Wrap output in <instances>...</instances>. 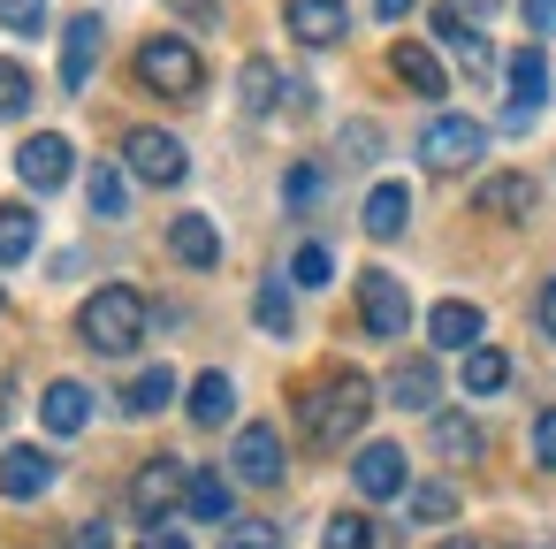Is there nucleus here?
Listing matches in <instances>:
<instances>
[{
    "label": "nucleus",
    "instance_id": "obj_18",
    "mask_svg": "<svg viewBox=\"0 0 556 549\" xmlns=\"http://www.w3.org/2000/svg\"><path fill=\"white\" fill-rule=\"evenodd\" d=\"M168 252H176L184 267H222V237H214L206 214H176V222H168Z\"/></svg>",
    "mask_w": 556,
    "mask_h": 549
},
{
    "label": "nucleus",
    "instance_id": "obj_17",
    "mask_svg": "<svg viewBox=\"0 0 556 549\" xmlns=\"http://www.w3.org/2000/svg\"><path fill=\"white\" fill-rule=\"evenodd\" d=\"M533 207H541V191H533V176H518V169H503V176L480 184V214H495V222H526Z\"/></svg>",
    "mask_w": 556,
    "mask_h": 549
},
{
    "label": "nucleus",
    "instance_id": "obj_35",
    "mask_svg": "<svg viewBox=\"0 0 556 549\" xmlns=\"http://www.w3.org/2000/svg\"><path fill=\"white\" fill-rule=\"evenodd\" d=\"M328 549H374V526H366L358 511H336V519H328Z\"/></svg>",
    "mask_w": 556,
    "mask_h": 549
},
{
    "label": "nucleus",
    "instance_id": "obj_11",
    "mask_svg": "<svg viewBox=\"0 0 556 549\" xmlns=\"http://www.w3.org/2000/svg\"><path fill=\"white\" fill-rule=\"evenodd\" d=\"M47 488H54V458H47V450H31V442L0 450V496H9V503H31V496H47Z\"/></svg>",
    "mask_w": 556,
    "mask_h": 549
},
{
    "label": "nucleus",
    "instance_id": "obj_30",
    "mask_svg": "<svg viewBox=\"0 0 556 549\" xmlns=\"http://www.w3.org/2000/svg\"><path fill=\"white\" fill-rule=\"evenodd\" d=\"M412 519H427V526L457 519V488H450V481H419V488H412Z\"/></svg>",
    "mask_w": 556,
    "mask_h": 549
},
{
    "label": "nucleus",
    "instance_id": "obj_29",
    "mask_svg": "<svg viewBox=\"0 0 556 549\" xmlns=\"http://www.w3.org/2000/svg\"><path fill=\"white\" fill-rule=\"evenodd\" d=\"M503 382H510V359H503L495 344L465 351V389H472V397H488V389H503Z\"/></svg>",
    "mask_w": 556,
    "mask_h": 549
},
{
    "label": "nucleus",
    "instance_id": "obj_1",
    "mask_svg": "<svg viewBox=\"0 0 556 549\" xmlns=\"http://www.w3.org/2000/svg\"><path fill=\"white\" fill-rule=\"evenodd\" d=\"M366 412H374V382L351 374V366H336V374H320V382L298 397V435H305L313 450H343V442L366 427Z\"/></svg>",
    "mask_w": 556,
    "mask_h": 549
},
{
    "label": "nucleus",
    "instance_id": "obj_10",
    "mask_svg": "<svg viewBox=\"0 0 556 549\" xmlns=\"http://www.w3.org/2000/svg\"><path fill=\"white\" fill-rule=\"evenodd\" d=\"M480 336H488V313L465 305V298H442V305L427 313V344H434V351H480Z\"/></svg>",
    "mask_w": 556,
    "mask_h": 549
},
{
    "label": "nucleus",
    "instance_id": "obj_31",
    "mask_svg": "<svg viewBox=\"0 0 556 549\" xmlns=\"http://www.w3.org/2000/svg\"><path fill=\"white\" fill-rule=\"evenodd\" d=\"M252 313H260V328H267V336H290V290H282V283H260Z\"/></svg>",
    "mask_w": 556,
    "mask_h": 549
},
{
    "label": "nucleus",
    "instance_id": "obj_14",
    "mask_svg": "<svg viewBox=\"0 0 556 549\" xmlns=\"http://www.w3.org/2000/svg\"><path fill=\"white\" fill-rule=\"evenodd\" d=\"M351 481H358V496H404V450L396 442H366L358 458H351Z\"/></svg>",
    "mask_w": 556,
    "mask_h": 549
},
{
    "label": "nucleus",
    "instance_id": "obj_20",
    "mask_svg": "<svg viewBox=\"0 0 556 549\" xmlns=\"http://www.w3.org/2000/svg\"><path fill=\"white\" fill-rule=\"evenodd\" d=\"M39 420H47L54 435H77V427L92 420V389H85V382H54V389L39 397Z\"/></svg>",
    "mask_w": 556,
    "mask_h": 549
},
{
    "label": "nucleus",
    "instance_id": "obj_2",
    "mask_svg": "<svg viewBox=\"0 0 556 549\" xmlns=\"http://www.w3.org/2000/svg\"><path fill=\"white\" fill-rule=\"evenodd\" d=\"M77 336H85L92 351H108V359L138 351V344H146V298H138L130 283L92 290V298H85V313H77Z\"/></svg>",
    "mask_w": 556,
    "mask_h": 549
},
{
    "label": "nucleus",
    "instance_id": "obj_46",
    "mask_svg": "<svg viewBox=\"0 0 556 549\" xmlns=\"http://www.w3.org/2000/svg\"><path fill=\"white\" fill-rule=\"evenodd\" d=\"M457 16H488V9H503V0H450Z\"/></svg>",
    "mask_w": 556,
    "mask_h": 549
},
{
    "label": "nucleus",
    "instance_id": "obj_21",
    "mask_svg": "<svg viewBox=\"0 0 556 549\" xmlns=\"http://www.w3.org/2000/svg\"><path fill=\"white\" fill-rule=\"evenodd\" d=\"M389 404L434 412V366H427V359H396V366H389Z\"/></svg>",
    "mask_w": 556,
    "mask_h": 549
},
{
    "label": "nucleus",
    "instance_id": "obj_38",
    "mask_svg": "<svg viewBox=\"0 0 556 549\" xmlns=\"http://www.w3.org/2000/svg\"><path fill=\"white\" fill-rule=\"evenodd\" d=\"M526 32H533V39L556 32V0H526Z\"/></svg>",
    "mask_w": 556,
    "mask_h": 549
},
{
    "label": "nucleus",
    "instance_id": "obj_19",
    "mask_svg": "<svg viewBox=\"0 0 556 549\" xmlns=\"http://www.w3.org/2000/svg\"><path fill=\"white\" fill-rule=\"evenodd\" d=\"M282 92H290V85H282V70H275L267 54H252V62L237 70V100H244V115H275Z\"/></svg>",
    "mask_w": 556,
    "mask_h": 549
},
{
    "label": "nucleus",
    "instance_id": "obj_41",
    "mask_svg": "<svg viewBox=\"0 0 556 549\" xmlns=\"http://www.w3.org/2000/svg\"><path fill=\"white\" fill-rule=\"evenodd\" d=\"M282 191H290V207H305V199L320 191V176H313V169H290V184H282Z\"/></svg>",
    "mask_w": 556,
    "mask_h": 549
},
{
    "label": "nucleus",
    "instance_id": "obj_24",
    "mask_svg": "<svg viewBox=\"0 0 556 549\" xmlns=\"http://www.w3.org/2000/svg\"><path fill=\"white\" fill-rule=\"evenodd\" d=\"M434 450H442L450 465H472V458L488 450V435H480L465 412H434Z\"/></svg>",
    "mask_w": 556,
    "mask_h": 549
},
{
    "label": "nucleus",
    "instance_id": "obj_12",
    "mask_svg": "<svg viewBox=\"0 0 556 549\" xmlns=\"http://www.w3.org/2000/svg\"><path fill=\"white\" fill-rule=\"evenodd\" d=\"M237 481H252V488H275V481H282V435H275L267 420H252V427L237 435Z\"/></svg>",
    "mask_w": 556,
    "mask_h": 549
},
{
    "label": "nucleus",
    "instance_id": "obj_47",
    "mask_svg": "<svg viewBox=\"0 0 556 549\" xmlns=\"http://www.w3.org/2000/svg\"><path fill=\"white\" fill-rule=\"evenodd\" d=\"M442 549H480V541H465V534H450V541H442Z\"/></svg>",
    "mask_w": 556,
    "mask_h": 549
},
{
    "label": "nucleus",
    "instance_id": "obj_40",
    "mask_svg": "<svg viewBox=\"0 0 556 549\" xmlns=\"http://www.w3.org/2000/svg\"><path fill=\"white\" fill-rule=\"evenodd\" d=\"M343 146H351V153H358V161H366V153H374V146H381V130H374V123H351V130H343Z\"/></svg>",
    "mask_w": 556,
    "mask_h": 549
},
{
    "label": "nucleus",
    "instance_id": "obj_23",
    "mask_svg": "<svg viewBox=\"0 0 556 549\" xmlns=\"http://www.w3.org/2000/svg\"><path fill=\"white\" fill-rule=\"evenodd\" d=\"M229 412H237V382H229L222 366L199 374V382H191V420H199V427H222Z\"/></svg>",
    "mask_w": 556,
    "mask_h": 549
},
{
    "label": "nucleus",
    "instance_id": "obj_22",
    "mask_svg": "<svg viewBox=\"0 0 556 549\" xmlns=\"http://www.w3.org/2000/svg\"><path fill=\"white\" fill-rule=\"evenodd\" d=\"M404 222H412V191H404V184H374V199H366V237H404Z\"/></svg>",
    "mask_w": 556,
    "mask_h": 549
},
{
    "label": "nucleus",
    "instance_id": "obj_4",
    "mask_svg": "<svg viewBox=\"0 0 556 549\" xmlns=\"http://www.w3.org/2000/svg\"><path fill=\"white\" fill-rule=\"evenodd\" d=\"M358 321H366V336H381V344H396V336L412 328V298H404V283H396L389 267H366V275H358Z\"/></svg>",
    "mask_w": 556,
    "mask_h": 549
},
{
    "label": "nucleus",
    "instance_id": "obj_37",
    "mask_svg": "<svg viewBox=\"0 0 556 549\" xmlns=\"http://www.w3.org/2000/svg\"><path fill=\"white\" fill-rule=\"evenodd\" d=\"M533 458H541V465L556 473V404H548V412L533 420Z\"/></svg>",
    "mask_w": 556,
    "mask_h": 549
},
{
    "label": "nucleus",
    "instance_id": "obj_7",
    "mask_svg": "<svg viewBox=\"0 0 556 549\" xmlns=\"http://www.w3.org/2000/svg\"><path fill=\"white\" fill-rule=\"evenodd\" d=\"M184 481H191V473H184L176 458H146V465H138V481H130V511H138L146 526H161V519L176 511Z\"/></svg>",
    "mask_w": 556,
    "mask_h": 549
},
{
    "label": "nucleus",
    "instance_id": "obj_15",
    "mask_svg": "<svg viewBox=\"0 0 556 549\" xmlns=\"http://www.w3.org/2000/svg\"><path fill=\"white\" fill-rule=\"evenodd\" d=\"M290 32L305 39V47H336L343 32H351V9H343V0H290Z\"/></svg>",
    "mask_w": 556,
    "mask_h": 549
},
{
    "label": "nucleus",
    "instance_id": "obj_3",
    "mask_svg": "<svg viewBox=\"0 0 556 549\" xmlns=\"http://www.w3.org/2000/svg\"><path fill=\"white\" fill-rule=\"evenodd\" d=\"M138 85L146 92H168V100H191L199 85H206V62H199V47L191 39H146L138 47Z\"/></svg>",
    "mask_w": 556,
    "mask_h": 549
},
{
    "label": "nucleus",
    "instance_id": "obj_34",
    "mask_svg": "<svg viewBox=\"0 0 556 549\" xmlns=\"http://www.w3.org/2000/svg\"><path fill=\"white\" fill-rule=\"evenodd\" d=\"M328 275H336V260H328V252H320V245H305V252H298V260H290V283H298V290H320V283H328Z\"/></svg>",
    "mask_w": 556,
    "mask_h": 549
},
{
    "label": "nucleus",
    "instance_id": "obj_44",
    "mask_svg": "<svg viewBox=\"0 0 556 549\" xmlns=\"http://www.w3.org/2000/svg\"><path fill=\"white\" fill-rule=\"evenodd\" d=\"M168 9H184V16H199V24H214V16H222L214 0H168Z\"/></svg>",
    "mask_w": 556,
    "mask_h": 549
},
{
    "label": "nucleus",
    "instance_id": "obj_32",
    "mask_svg": "<svg viewBox=\"0 0 556 549\" xmlns=\"http://www.w3.org/2000/svg\"><path fill=\"white\" fill-rule=\"evenodd\" d=\"M0 24H9L16 39H39L47 32V0H0Z\"/></svg>",
    "mask_w": 556,
    "mask_h": 549
},
{
    "label": "nucleus",
    "instance_id": "obj_26",
    "mask_svg": "<svg viewBox=\"0 0 556 549\" xmlns=\"http://www.w3.org/2000/svg\"><path fill=\"white\" fill-rule=\"evenodd\" d=\"M85 199H92V214H100V222H123V214H130V184H123V169H115V161H100V169L85 176Z\"/></svg>",
    "mask_w": 556,
    "mask_h": 549
},
{
    "label": "nucleus",
    "instance_id": "obj_33",
    "mask_svg": "<svg viewBox=\"0 0 556 549\" xmlns=\"http://www.w3.org/2000/svg\"><path fill=\"white\" fill-rule=\"evenodd\" d=\"M24 108H31V77L16 62H0V123H16Z\"/></svg>",
    "mask_w": 556,
    "mask_h": 549
},
{
    "label": "nucleus",
    "instance_id": "obj_43",
    "mask_svg": "<svg viewBox=\"0 0 556 549\" xmlns=\"http://www.w3.org/2000/svg\"><path fill=\"white\" fill-rule=\"evenodd\" d=\"M541 336H548V344H556V275H548V283H541Z\"/></svg>",
    "mask_w": 556,
    "mask_h": 549
},
{
    "label": "nucleus",
    "instance_id": "obj_39",
    "mask_svg": "<svg viewBox=\"0 0 556 549\" xmlns=\"http://www.w3.org/2000/svg\"><path fill=\"white\" fill-rule=\"evenodd\" d=\"M77 549H115V534H108V519H77Z\"/></svg>",
    "mask_w": 556,
    "mask_h": 549
},
{
    "label": "nucleus",
    "instance_id": "obj_8",
    "mask_svg": "<svg viewBox=\"0 0 556 549\" xmlns=\"http://www.w3.org/2000/svg\"><path fill=\"white\" fill-rule=\"evenodd\" d=\"M541 100H548V54H541V47H518V54H510V108H503V123H510V130L533 123Z\"/></svg>",
    "mask_w": 556,
    "mask_h": 549
},
{
    "label": "nucleus",
    "instance_id": "obj_16",
    "mask_svg": "<svg viewBox=\"0 0 556 549\" xmlns=\"http://www.w3.org/2000/svg\"><path fill=\"white\" fill-rule=\"evenodd\" d=\"M389 70H396V85H412L419 100H442V92H450L442 62H434V54H427L419 39H396V47H389Z\"/></svg>",
    "mask_w": 556,
    "mask_h": 549
},
{
    "label": "nucleus",
    "instance_id": "obj_27",
    "mask_svg": "<svg viewBox=\"0 0 556 549\" xmlns=\"http://www.w3.org/2000/svg\"><path fill=\"white\" fill-rule=\"evenodd\" d=\"M31 245H39V214L31 207H0V267L31 260Z\"/></svg>",
    "mask_w": 556,
    "mask_h": 549
},
{
    "label": "nucleus",
    "instance_id": "obj_45",
    "mask_svg": "<svg viewBox=\"0 0 556 549\" xmlns=\"http://www.w3.org/2000/svg\"><path fill=\"white\" fill-rule=\"evenodd\" d=\"M374 9H381V24H404V16L419 9V0H374Z\"/></svg>",
    "mask_w": 556,
    "mask_h": 549
},
{
    "label": "nucleus",
    "instance_id": "obj_28",
    "mask_svg": "<svg viewBox=\"0 0 556 549\" xmlns=\"http://www.w3.org/2000/svg\"><path fill=\"white\" fill-rule=\"evenodd\" d=\"M168 397H176V374H168V366H146V374L130 382V397H123V412H130V420H153V412H161Z\"/></svg>",
    "mask_w": 556,
    "mask_h": 549
},
{
    "label": "nucleus",
    "instance_id": "obj_13",
    "mask_svg": "<svg viewBox=\"0 0 556 549\" xmlns=\"http://www.w3.org/2000/svg\"><path fill=\"white\" fill-rule=\"evenodd\" d=\"M100 47H108L100 16H77V24L62 32V85H70V92H85V85H92V70H100Z\"/></svg>",
    "mask_w": 556,
    "mask_h": 549
},
{
    "label": "nucleus",
    "instance_id": "obj_5",
    "mask_svg": "<svg viewBox=\"0 0 556 549\" xmlns=\"http://www.w3.org/2000/svg\"><path fill=\"white\" fill-rule=\"evenodd\" d=\"M480 153H488V130H480L472 115H434L427 138H419V161H427V169H472Z\"/></svg>",
    "mask_w": 556,
    "mask_h": 549
},
{
    "label": "nucleus",
    "instance_id": "obj_36",
    "mask_svg": "<svg viewBox=\"0 0 556 549\" xmlns=\"http://www.w3.org/2000/svg\"><path fill=\"white\" fill-rule=\"evenodd\" d=\"M275 541H282V534H275L267 519H244V526H237V534H229L222 549H275Z\"/></svg>",
    "mask_w": 556,
    "mask_h": 549
},
{
    "label": "nucleus",
    "instance_id": "obj_9",
    "mask_svg": "<svg viewBox=\"0 0 556 549\" xmlns=\"http://www.w3.org/2000/svg\"><path fill=\"white\" fill-rule=\"evenodd\" d=\"M16 176H24L31 191H62V184H70V138H54V130L24 138V146H16Z\"/></svg>",
    "mask_w": 556,
    "mask_h": 549
},
{
    "label": "nucleus",
    "instance_id": "obj_6",
    "mask_svg": "<svg viewBox=\"0 0 556 549\" xmlns=\"http://www.w3.org/2000/svg\"><path fill=\"white\" fill-rule=\"evenodd\" d=\"M123 161H130L138 184H184V176H191V153H184V138H168V130H130V138H123Z\"/></svg>",
    "mask_w": 556,
    "mask_h": 549
},
{
    "label": "nucleus",
    "instance_id": "obj_25",
    "mask_svg": "<svg viewBox=\"0 0 556 549\" xmlns=\"http://www.w3.org/2000/svg\"><path fill=\"white\" fill-rule=\"evenodd\" d=\"M229 503H237V496H229V481H222L214 465H199V473L184 481V511H191V519H214V526H222Z\"/></svg>",
    "mask_w": 556,
    "mask_h": 549
},
{
    "label": "nucleus",
    "instance_id": "obj_42",
    "mask_svg": "<svg viewBox=\"0 0 556 549\" xmlns=\"http://www.w3.org/2000/svg\"><path fill=\"white\" fill-rule=\"evenodd\" d=\"M138 549H191V541H184L176 526H146V541H138Z\"/></svg>",
    "mask_w": 556,
    "mask_h": 549
}]
</instances>
